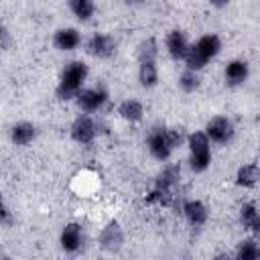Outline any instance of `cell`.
<instances>
[{
	"label": "cell",
	"mask_w": 260,
	"mask_h": 260,
	"mask_svg": "<svg viewBox=\"0 0 260 260\" xmlns=\"http://www.w3.org/2000/svg\"><path fill=\"white\" fill-rule=\"evenodd\" d=\"M87 77V65L81 61H71L63 75H61V83L57 87V98L59 100H71L81 91V83Z\"/></svg>",
	"instance_id": "1"
},
{
	"label": "cell",
	"mask_w": 260,
	"mask_h": 260,
	"mask_svg": "<svg viewBox=\"0 0 260 260\" xmlns=\"http://www.w3.org/2000/svg\"><path fill=\"white\" fill-rule=\"evenodd\" d=\"M189 148H191V169L195 173H201L209 167L211 162V152H209V138L205 132H193L189 136Z\"/></svg>",
	"instance_id": "2"
},
{
	"label": "cell",
	"mask_w": 260,
	"mask_h": 260,
	"mask_svg": "<svg viewBox=\"0 0 260 260\" xmlns=\"http://www.w3.org/2000/svg\"><path fill=\"white\" fill-rule=\"evenodd\" d=\"M77 104L83 112H98L106 102H108V93L104 87H93V89H81L77 95Z\"/></svg>",
	"instance_id": "3"
},
{
	"label": "cell",
	"mask_w": 260,
	"mask_h": 260,
	"mask_svg": "<svg viewBox=\"0 0 260 260\" xmlns=\"http://www.w3.org/2000/svg\"><path fill=\"white\" fill-rule=\"evenodd\" d=\"M205 136H207V138H211L213 142H219V144H223V142H228V140L234 136V124H232L228 118H223V116H217V118L209 120Z\"/></svg>",
	"instance_id": "4"
},
{
	"label": "cell",
	"mask_w": 260,
	"mask_h": 260,
	"mask_svg": "<svg viewBox=\"0 0 260 260\" xmlns=\"http://www.w3.org/2000/svg\"><path fill=\"white\" fill-rule=\"evenodd\" d=\"M148 148H150V152H152L154 158L167 160L169 154H171V150H173L171 144H169V140H167V130L154 128V130L148 134Z\"/></svg>",
	"instance_id": "5"
},
{
	"label": "cell",
	"mask_w": 260,
	"mask_h": 260,
	"mask_svg": "<svg viewBox=\"0 0 260 260\" xmlns=\"http://www.w3.org/2000/svg\"><path fill=\"white\" fill-rule=\"evenodd\" d=\"M71 136L79 144H89L95 136V122L89 116H79L71 126Z\"/></svg>",
	"instance_id": "6"
},
{
	"label": "cell",
	"mask_w": 260,
	"mask_h": 260,
	"mask_svg": "<svg viewBox=\"0 0 260 260\" xmlns=\"http://www.w3.org/2000/svg\"><path fill=\"white\" fill-rule=\"evenodd\" d=\"M122 242H124V234H122V228L118 225V221H110L102 236H100V244L104 250L108 252H118L122 248Z\"/></svg>",
	"instance_id": "7"
},
{
	"label": "cell",
	"mask_w": 260,
	"mask_h": 260,
	"mask_svg": "<svg viewBox=\"0 0 260 260\" xmlns=\"http://www.w3.org/2000/svg\"><path fill=\"white\" fill-rule=\"evenodd\" d=\"M114 39L110 35H93L87 43V51L93 55V57H110L114 53Z\"/></svg>",
	"instance_id": "8"
},
{
	"label": "cell",
	"mask_w": 260,
	"mask_h": 260,
	"mask_svg": "<svg viewBox=\"0 0 260 260\" xmlns=\"http://www.w3.org/2000/svg\"><path fill=\"white\" fill-rule=\"evenodd\" d=\"M81 240H83V236H81V228L77 223H69V225L63 228V232H61V246H63V250L77 252L81 248Z\"/></svg>",
	"instance_id": "9"
},
{
	"label": "cell",
	"mask_w": 260,
	"mask_h": 260,
	"mask_svg": "<svg viewBox=\"0 0 260 260\" xmlns=\"http://www.w3.org/2000/svg\"><path fill=\"white\" fill-rule=\"evenodd\" d=\"M193 49L207 61V59H211L213 55H217L219 53V49H221V43H219V39L215 37V35H205V37H201L195 45H193Z\"/></svg>",
	"instance_id": "10"
},
{
	"label": "cell",
	"mask_w": 260,
	"mask_h": 260,
	"mask_svg": "<svg viewBox=\"0 0 260 260\" xmlns=\"http://www.w3.org/2000/svg\"><path fill=\"white\" fill-rule=\"evenodd\" d=\"M81 43V37L75 28H61L55 32V47L61 51H71Z\"/></svg>",
	"instance_id": "11"
},
{
	"label": "cell",
	"mask_w": 260,
	"mask_h": 260,
	"mask_svg": "<svg viewBox=\"0 0 260 260\" xmlns=\"http://www.w3.org/2000/svg\"><path fill=\"white\" fill-rule=\"evenodd\" d=\"M167 49H169V53H171L173 59H183L185 53H187V49H189L185 35L179 32V30H173V32L167 37Z\"/></svg>",
	"instance_id": "12"
},
{
	"label": "cell",
	"mask_w": 260,
	"mask_h": 260,
	"mask_svg": "<svg viewBox=\"0 0 260 260\" xmlns=\"http://www.w3.org/2000/svg\"><path fill=\"white\" fill-rule=\"evenodd\" d=\"M183 211H185V217L189 219L191 225H201L207 219V209H205V205L201 201H195V199L187 201L183 205Z\"/></svg>",
	"instance_id": "13"
},
{
	"label": "cell",
	"mask_w": 260,
	"mask_h": 260,
	"mask_svg": "<svg viewBox=\"0 0 260 260\" xmlns=\"http://www.w3.org/2000/svg\"><path fill=\"white\" fill-rule=\"evenodd\" d=\"M181 177V167L179 165H169L162 169V173L156 177V189L158 191H169Z\"/></svg>",
	"instance_id": "14"
},
{
	"label": "cell",
	"mask_w": 260,
	"mask_h": 260,
	"mask_svg": "<svg viewBox=\"0 0 260 260\" xmlns=\"http://www.w3.org/2000/svg\"><path fill=\"white\" fill-rule=\"evenodd\" d=\"M248 77V63L246 61H232L225 67V81L230 85H238Z\"/></svg>",
	"instance_id": "15"
},
{
	"label": "cell",
	"mask_w": 260,
	"mask_h": 260,
	"mask_svg": "<svg viewBox=\"0 0 260 260\" xmlns=\"http://www.w3.org/2000/svg\"><path fill=\"white\" fill-rule=\"evenodd\" d=\"M10 138H12L14 144L24 146V144H28V142L35 138V126L28 124V122H20V124L12 126V130H10Z\"/></svg>",
	"instance_id": "16"
},
{
	"label": "cell",
	"mask_w": 260,
	"mask_h": 260,
	"mask_svg": "<svg viewBox=\"0 0 260 260\" xmlns=\"http://www.w3.org/2000/svg\"><path fill=\"white\" fill-rule=\"evenodd\" d=\"M118 114H120L124 120H128V122H138V120L142 118V106H140L136 100H126V102L120 104Z\"/></svg>",
	"instance_id": "17"
},
{
	"label": "cell",
	"mask_w": 260,
	"mask_h": 260,
	"mask_svg": "<svg viewBox=\"0 0 260 260\" xmlns=\"http://www.w3.org/2000/svg\"><path fill=\"white\" fill-rule=\"evenodd\" d=\"M240 219H242L244 228H250V230L258 232L260 219H258V211H256V205H254V203H244V205H242V209H240Z\"/></svg>",
	"instance_id": "18"
},
{
	"label": "cell",
	"mask_w": 260,
	"mask_h": 260,
	"mask_svg": "<svg viewBox=\"0 0 260 260\" xmlns=\"http://www.w3.org/2000/svg\"><path fill=\"white\" fill-rule=\"evenodd\" d=\"M138 77H140V83H142L144 87H154V85H156V81H158L156 65H154V63H140Z\"/></svg>",
	"instance_id": "19"
},
{
	"label": "cell",
	"mask_w": 260,
	"mask_h": 260,
	"mask_svg": "<svg viewBox=\"0 0 260 260\" xmlns=\"http://www.w3.org/2000/svg\"><path fill=\"white\" fill-rule=\"evenodd\" d=\"M156 55H158V49H156V41L154 39H146V41L140 43V47H138L140 63H154Z\"/></svg>",
	"instance_id": "20"
},
{
	"label": "cell",
	"mask_w": 260,
	"mask_h": 260,
	"mask_svg": "<svg viewBox=\"0 0 260 260\" xmlns=\"http://www.w3.org/2000/svg\"><path fill=\"white\" fill-rule=\"evenodd\" d=\"M258 179V167L256 165H244L240 171H238V177H236V183L240 187H252Z\"/></svg>",
	"instance_id": "21"
},
{
	"label": "cell",
	"mask_w": 260,
	"mask_h": 260,
	"mask_svg": "<svg viewBox=\"0 0 260 260\" xmlns=\"http://www.w3.org/2000/svg\"><path fill=\"white\" fill-rule=\"evenodd\" d=\"M71 10L77 18L81 20H87L89 16H93V10H95V4L91 0H71Z\"/></svg>",
	"instance_id": "22"
},
{
	"label": "cell",
	"mask_w": 260,
	"mask_h": 260,
	"mask_svg": "<svg viewBox=\"0 0 260 260\" xmlns=\"http://www.w3.org/2000/svg\"><path fill=\"white\" fill-rule=\"evenodd\" d=\"M238 260H258V244H256V240H244L238 246Z\"/></svg>",
	"instance_id": "23"
},
{
	"label": "cell",
	"mask_w": 260,
	"mask_h": 260,
	"mask_svg": "<svg viewBox=\"0 0 260 260\" xmlns=\"http://www.w3.org/2000/svg\"><path fill=\"white\" fill-rule=\"evenodd\" d=\"M179 85H181L183 91H193V89H197V85H199V77H197L193 71H185V73L179 77Z\"/></svg>",
	"instance_id": "24"
},
{
	"label": "cell",
	"mask_w": 260,
	"mask_h": 260,
	"mask_svg": "<svg viewBox=\"0 0 260 260\" xmlns=\"http://www.w3.org/2000/svg\"><path fill=\"white\" fill-rule=\"evenodd\" d=\"M146 201H150V203H160V205H167L169 201H171V195H169V191H158V189H154L148 197H146Z\"/></svg>",
	"instance_id": "25"
},
{
	"label": "cell",
	"mask_w": 260,
	"mask_h": 260,
	"mask_svg": "<svg viewBox=\"0 0 260 260\" xmlns=\"http://www.w3.org/2000/svg\"><path fill=\"white\" fill-rule=\"evenodd\" d=\"M167 140H169L171 148L179 146V144L183 142V134H181V130H167Z\"/></svg>",
	"instance_id": "26"
},
{
	"label": "cell",
	"mask_w": 260,
	"mask_h": 260,
	"mask_svg": "<svg viewBox=\"0 0 260 260\" xmlns=\"http://www.w3.org/2000/svg\"><path fill=\"white\" fill-rule=\"evenodd\" d=\"M6 221H8V211H6L4 203H2V197H0V223H6Z\"/></svg>",
	"instance_id": "27"
},
{
	"label": "cell",
	"mask_w": 260,
	"mask_h": 260,
	"mask_svg": "<svg viewBox=\"0 0 260 260\" xmlns=\"http://www.w3.org/2000/svg\"><path fill=\"white\" fill-rule=\"evenodd\" d=\"M213 260H232V258H230L228 254H217V256H215Z\"/></svg>",
	"instance_id": "28"
},
{
	"label": "cell",
	"mask_w": 260,
	"mask_h": 260,
	"mask_svg": "<svg viewBox=\"0 0 260 260\" xmlns=\"http://www.w3.org/2000/svg\"><path fill=\"white\" fill-rule=\"evenodd\" d=\"M0 37H2V28H0Z\"/></svg>",
	"instance_id": "29"
}]
</instances>
